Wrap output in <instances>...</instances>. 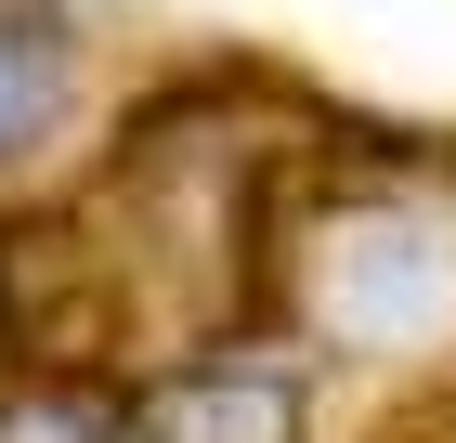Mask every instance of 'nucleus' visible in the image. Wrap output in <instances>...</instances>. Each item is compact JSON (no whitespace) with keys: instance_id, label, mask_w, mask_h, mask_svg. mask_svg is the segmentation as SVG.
<instances>
[{"instance_id":"obj_2","label":"nucleus","mask_w":456,"mask_h":443,"mask_svg":"<svg viewBox=\"0 0 456 443\" xmlns=\"http://www.w3.org/2000/svg\"><path fill=\"white\" fill-rule=\"evenodd\" d=\"M39 104H53V39H39V27H13V13H0V144L27 131Z\"/></svg>"},{"instance_id":"obj_1","label":"nucleus","mask_w":456,"mask_h":443,"mask_svg":"<svg viewBox=\"0 0 456 443\" xmlns=\"http://www.w3.org/2000/svg\"><path fill=\"white\" fill-rule=\"evenodd\" d=\"M314 326L352 352H404L456 326V222L430 209H352L314 248Z\"/></svg>"}]
</instances>
